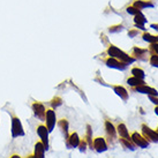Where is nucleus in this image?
<instances>
[{
	"instance_id": "11",
	"label": "nucleus",
	"mask_w": 158,
	"mask_h": 158,
	"mask_svg": "<svg viewBox=\"0 0 158 158\" xmlns=\"http://www.w3.org/2000/svg\"><path fill=\"white\" fill-rule=\"evenodd\" d=\"M133 90L136 92H140V94H147L148 96H158L157 90L149 87V85H147V84H141V85L134 87Z\"/></svg>"
},
{
	"instance_id": "16",
	"label": "nucleus",
	"mask_w": 158,
	"mask_h": 158,
	"mask_svg": "<svg viewBox=\"0 0 158 158\" xmlns=\"http://www.w3.org/2000/svg\"><path fill=\"white\" fill-rule=\"evenodd\" d=\"M45 147L44 144L38 141L35 144V151H34V157L35 158H45Z\"/></svg>"
},
{
	"instance_id": "35",
	"label": "nucleus",
	"mask_w": 158,
	"mask_h": 158,
	"mask_svg": "<svg viewBox=\"0 0 158 158\" xmlns=\"http://www.w3.org/2000/svg\"><path fill=\"white\" fill-rule=\"evenodd\" d=\"M155 113H156L158 115V105L156 106V107H155Z\"/></svg>"
},
{
	"instance_id": "26",
	"label": "nucleus",
	"mask_w": 158,
	"mask_h": 158,
	"mask_svg": "<svg viewBox=\"0 0 158 158\" xmlns=\"http://www.w3.org/2000/svg\"><path fill=\"white\" fill-rule=\"evenodd\" d=\"M123 29V24H115V26H111L109 28V31H110L111 34H117V32H120Z\"/></svg>"
},
{
	"instance_id": "3",
	"label": "nucleus",
	"mask_w": 158,
	"mask_h": 158,
	"mask_svg": "<svg viewBox=\"0 0 158 158\" xmlns=\"http://www.w3.org/2000/svg\"><path fill=\"white\" fill-rule=\"evenodd\" d=\"M142 134L144 136L147 140L149 142H154V143H157L158 142V133L154 129H151L150 127H148V125L145 123H142Z\"/></svg>"
},
{
	"instance_id": "6",
	"label": "nucleus",
	"mask_w": 158,
	"mask_h": 158,
	"mask_svg": "<svg viewBox=\"0 0 158 158\" xmlns=\"http://www.w3.org/2000/svg\"><path fill=\"white\" fill-rule=\"evenodd\" d=\"M131 139L132 141L134 142V144L136 147H139V148H142V149H147L148 147H149V141L145 139L143 135H141L139 134L137 132H134L131 135Z\"/></svg>"
},
{
	"instance_id": "17",
	"label": "nucleus",
	"mask_w": 158,
	"mask_h": 158,
	"mask_svg": "<svg viewBox=\"0 0 158 158\" xmlns=\"http://www.w3.org/2000/svg\"><path fill=\"white\" fill-rule=\"evenodd\" d=\"M133 6L136 7L139 10H142V9H144V8H148V7H149V8H152L155 5L152 4L151 1H148V0H135Z\"/></svg>"
},
{
	"instance_id": "24",
	"label": "nucleus",
	"mask_w": 158,
	"mask_h": 158,
	"mask_svg": "<svg viewBox=\"0 0 158 158\" xmlns=\"http://www.w3.org/2000/svg\"><path fill=\"white\" fill-rule=\"evenodd\" d=\"M84 139L88 142V145L90 147V149H92V129L90 125H87V134L84 136Z\"/></svg>"
},
{
	"instance_id": "32",
	"label": "nucleus",
	"mask_w": 158,
	"mask_h": 158,
	"mask_svg": "<svg viewBox=\"0 0 158 158\" xmlns=\"http://www.w3.org/2000/svg\"><path fill=\"white\" fill-rule=\"evenodd\" d=\"M149 99L154 104H156V105H158V96H149Z\"/></svg>"
},
{
	"instance_id": "10",
	"label": "nucleus",
	"mask_w": 158,
	"mask_h": 158,
	"mask_svg": "<svg viewBox=\"0 0 158 158\" xmlns=\"http://www.w3.org/2000/svg\"><path fill=\"white\" fill-rule=\"evenodd\" d=\"M36 129H37V135L40 136V142L44 144L45 149L48 150V133H50L48 127L44 126V125H40Z\"/></svg>"
},
{
	"instance_id": "31",
	"label": "nucleus",
	"mask_w": 158,
	"mask_h": 158,
	"mask_svg": "<svg viewBox=\"0 0 158 158\" xmlns=\"http://www.w3.org/2000/svg\"><path fill=\"white\" fill-rule=\"evenodd\" d=\"M137 35H139V29L134 28V29L128 30V37H129V38H134V37H136Z\"/></svg>"
},
{
	"instance_id": "14",
	"label": "nucleus",
	"mask_w": 158,
	"mask_h": 158,
	"mask_svg": "<svg viewBox=\"0 0 158 158\" xmlns=\"http://www.w3.org/2000/svg\"><path fill=\"white\" fill-rule=\"evenodd\" d=\"M134 23H135L136 29H140V30L145 31L144 24L147 23V19H145V16L143 15L142 12H139L136 15H134Z\"/></svg>"
},
{
	"instance_id": "25",
	"label": "nucleus",
	"mask_w": 158,
	"mask_h": 158,
	"mask_svg": "<svg viewBox=\"0 0 158 158\" xmlns=\"http://www.w3.org/2000/svg\"><path fill=\"white\" fill-rule=\"evenodd\" d=\"M62 98L59 96H56L53 97L52 99H51V102H50V104H51V106H52V109H57V107H59V106L62 105Z\"/></svg>"
},
{
	"instance_id": "8",
	"label": "nucleus",
	"mask_w": 158,
	"mask_h": 158,
	"mask_svg": "<svg viewBox=\"0 0 158 158\" xmlns=\"http://www.w3.org/2000/svg\"><path fill=\"white\" fill-rule=\"evenodd\" d=\"M104 61H105V65L107 67L114 68V69H118V70H125L128 66L127 64H125V62L120 61V60L115 59V58H112V57L106 58Z\"/></svg>"
},
{
	"instance_id": "37",
	"label": "nucleus",
	"mask_w": 158,
	"mask_h": 158,
	"mask_svg": "<svg viewBox=\"0 0 158 158\" xmlns=\"http://www.w3.org/2000/svg\"><path fill=\"white\" fill-rule=\"evenodd\" d=\"M26 158H35V157H34V155H31V156H27Z\"/></svg>"
},
{
	"instance_id": "15",
	"label": "nucleus",
	"mask_w": 158,
	"mask_h": 158,
	"mask_svg": "<svg viewBox=\"0 0 158 158\" xmlns=\"http://www.w3.org/2000/svg\"><path fill=\"white\" fill-rule=\"evenodd\" d=\"M57 126L58 128L60 129V132H61V134L64 135V137L65 139H67L68 137V129H69V123H68V120L67 119H61V120H59V121H57Z\"/></svg>"
},
{
	"instance_id": "21",
	"label": "nucleus",
	"mask_w": 158,
	"mask_h": 158,
	"mask_svg": "<svg viewBox=\"0 0 158 158\" xmlns=\"http://www.w3.org/2000/svg\"><path fill=\"white\" fill-rule=\"evenodd\" d=\"M127 84L131 85L132 88H134V87H137V85H141V84H145V82L144 80H140L135 77V76H131V77L127 79Z\"/></svg>"
},
{
	"instance_id": "29",
	"label": "nucleus",
	"mask_w": 158,
	"mask_h": 158,
	"mask_svg": "<svg viewBox=\"0 0 158 158\" xmlns=\"http://www.w3.org/2000/svg\"><path fill=\"white\" fill-rule=\"evenodd\" d=\"M149 52L150 54H158V43L150 44L149 46Z\"/></svg>"
},
{
	"instance_id": "23",
	"label": "nucleus",
	"mask_w": 158,
	"mask_h": 158,
	"mask_svg": "<svg viewBox=\"0 0 158 158\" xmlns=\"http://www.w3.org/2000/svg\"><path fill=\"white\" fill-rule=\"evenodd\" d=\"M132 74H133V76H135V77H137V79H140V80H144V77H145L144 70L142 69V68H140V67H133Z\"/></svg>"
},
{
	"instance_id": "19",
	"label": "nucleus",
	"mask_w": 158,
	"mask_h": 158,
	"mask_svg": "<svg viewBox=\"0 0 158 158\" xmlns=\"http://www.w3.org/2000/svg\"><path fill=\"white\" fill-rule=\"evenodd\" d=\"M119 142H120V144L123 145V148L131 150V151H135L136 150V145L134 144V142L132 141V139H123V137H120V139H119Z\"/></svg>"
},
{
	"instance_id": "7",
	"label": "nucleus",
	"mask_w": 158,
	"mask_h": 158,
	"mask_svg": "<svg viewBox=\"0 0 158 158\" xmlns=\"http://www.w3.org/2000/svg\"><path fill=\"white\" fill-rule=\"evenodd\" d=\"M45 121H46V127H48V132L51 133L56 127V123H57V115L53 109L46 110V115H45Z\"/></svg>"
},
{
	"instance_id": "12",
	"label": "nucleus",
	"mask_w": 158,
	"mask_h": 158,
	"mask_svg": "<svg viewBox=\"0 0 158 158\" xmlns=\"http://www.w3.org/2000/svg\"><path fill=\"white\" fill-rule=\"evenodd\" d=\"M81 139L77 133H72L68 135V137L66 139V145L68 149H74V148H77L79 147V143Z\"/></svg>"
},
{
	"instance_id": "2",
	"label": "nucleus",
	"mask_w": 158,
	"mask_h": 158,
	"mask_svg": "<svg viewBox=\"0 0 158 158\" xmlns=\"http://www.w3.org/2000/svg\"><path fill=\"white\" fill-rule=\"evenodd\" d=\"M10 131H12V137L13 139H16L19 136H24V129H23L22 123L15 115L12 117V129Z\"/></svg>"
},
{
	"instance_id": "36",
	"label": "nucleus",
	"mask_w": 158,
	"mask_h": 158,
	"mask_svg": "<svg viewBox=\"0 0 158 158\" xmlns=\"http://www.w3.org/2000/svg\"><path fill=\"white\" fill-rule=\"evenodd\" d=\"M10 158H21V157H20L19 155H13V156H12Z\"/></svg>"
},
{
	"instance_id": "33",
	"label": "nucleus",
	"mask_w": 158,
	"mask_h": 158,
	"mask_svg": "<svg viewBox=\"0 0 158 158\" xmlns=\"http://www.w3.org/2000/svg\"><path fill=\"white\" fill-rule=\"evenodd\" d=\"M101 40L103 42V43H104V44H107V43H109V40H107V37H106L104 34H102V35H101Z\"/></svg>"
},
{
	"instance_id": "27",
	"label": "nucleus",
	"mask_w": 158,
	"mask_h": 158,
	"mask_svg": "<svg viewBox=\"0 0 158 158\" xmlns=\"http://www.w3.org/2000/svg\"><path fill=\"white\" fill-rule=\"evenodd\" d=\"M149 62L152 67H157L158 68V54H150Z\"/></svg>"
},
{
	"instance_id": "18",
	"label": "nucleus",
	"mask_w": 158,
	"mask_h": 158,
	"mask_svg": "<svg viewBox=\"0 0 158 158\" xmlns=\"http://www.w3.org/2000/svg\"><path fill=\"white\" fill-rule=\"evenodd\" d=\"M114 90V92L117 94V96H119L123 102H126L128 99V91L123 88V85H113L112 87Z\"/></svg>"
},
{
	"instance_id": "20",
	"label": "nucleus",
	"mask_w": 158,
	"mask_h": 158,
	"mask_svg": "<svg viewBox=\"0 0 158 158\" xmlns=\"http://www.w3.org/2000/svg\"><path fill=\"white\" fill-rule=\"evenodd\" d=\"M117 133L119 134L120 137H123V139H131V135H129L128 129L125 123H119L118 126H117Z\"/></svg>"
},
{
	"instance_id": "28",
	"label": "nucleus",
	"mask_w": 158,
	"mask_h": 158,
	"mask_svg": "<svg viewBox=\"0 0 158 158\" xmlns=\"http://www.w3.org/2000/svg\"><path fill=\"white\" fill-rule=\"evenodd\" d=\"M87 147H89L88 145V142L85 141V139H83V140H81L80 141V143H79V150L81 151V152H85L87 151Z\"/></svg>"
},
{
	"instance_id": "22",
	"label": "nucleus",
	"mask_w": 158,
	"mask_h": 158,
	"mask_svg": "<svg viewBox=\"0 0 158 158\" xmlns=\"http://www.w3.org/2000/svg\"><path fill=\"white\" fill-rule=\"evenodd\" d=\"M142 38H143V40L148 42V43H150V44L158 43V36L151 35V34L147 32V31H144V32H143V35H142Z\"/></svg>"
},
{
	"instance_id": "1",
	"label": "nucleus",
	"mask_w": 158,
	"mask_h": 158,
	"mask_svg": "<svg viewBox=\"0 0 158 158\" xmlns=\"http://www.w3.org/2000/svg\"><path fill=\"white\" fill-rule=\"evenodd\" d=\"M106 53L109 54V57L115 58V59H118V60L125 62V64H127V65L133 64V62L135 61V59H134L132 56H129V54H127V53H125L123 50H120L119 48H117L115 45H112V44L109 45Z\"/></svg>"
},
{
	"instance_id": "34",
	"label": "nucleus",
	"mask_w": 158,
	"mask_h": 158,
	"mask_svg": "<svg viewBox=\"0 0 158 158\" xmlns=\"http://www.w3.org/2000/svg\"><path fill=\"white\" fill-rule=\"evenodd\" d=\"M150 27H151V28H154L155 30L158 31V23H151V24H150Z\"/></svg>"
},
{
	"instance_id": "38",
	"label": "nucleus",
	"mask_w": 158,
	"mask_h": 158,
	"mask_svg": "<svg viewBox=\"0 0 158 158\" xmlns=\"http://www.w3.org/2000/svg\"><path fill=\"white\" fill-rule=\"evenodd\" d=\"M156 132H157V133H158V127H157V131H156Z\"/></svg>"
},
{
	"instance_id": "30",
	"label": "nucleus",
	"mask_w": 158,
	"mask_h": 158,
	"mask_svg": "<svg viewBox=\"0 0 158 158\" xmlns=\"http://www.w3.org/2000/svg\"><path fill=\"white\" fill-rule=\"evenodd\" d=\"M126 10H127L128 14H131V15H136V14L139 13V12H141V10H139V9L136 8V7H134V6H128L127 8H126Z\"/></svg>"
},
{
	"instance_id": "4",
	"label": "nucleus",
	"mask_w": 158,
	"mask_h": 158,
	"mask_svg": "<svg viewBox=\"0 0 158 158\" xmlns=\"http://www.w3.org/2000/svg\"><path fill=\"white\" fill-rule=\"evenodd\" d=\"M92 149L97 151V152H105L106 150L109 149V147H107V142L104 137H101V136H98V137H95L94 140H92Z\"/></svg>"
},
{
	"instance_id": "5",
	"label": "nucleus",
	"mask_w": 158,
	"mask_h": 158,
	"mask_svg": "<svg viewBox=\"0 0 158 158\" xmlns=\"http://www.w3.org/2000/svg\"><path fill=\"white\" fill-rule=\"evenodd\" d=\"M32 112L35 114V117L37 119H40V121H45V115H46V110H45L44 105L40 103V102H35L31 105Z\"/></svg>"
},
{
	"instance_id": "13",
	"label": "nucleus",
	"mask_w": 158,
	"mask_h": 158,
	"mask_svg": "<svg viewBox=\"0 0 158 158\" xmlns=\"http://www.w3.org/2000/svg\"><path fill=\"white\" fill-rule=\"evenodd\" d=\"M105 132L107 137H109V141L114 142L115 139H117V129H115L114 125L111 123L110 120H105Z\"/></svg>"
},
{
	"instance_id": "9",
	"label": "nucleus",
	"mask_w": 158,
	"mask_h": 158,
	"mask_svg": "<svg viewBox=\"0 0 158 158\" xmlns=\"http://www.w3.org/2000/svg\"><path fill=\"white\" fill-rule=\"evenodd\" d=\"M149 50L148 48H133V53H132V57L134 59H139V60H142V61H147L149 59Z\"/></svg>"
}]
</instances>
